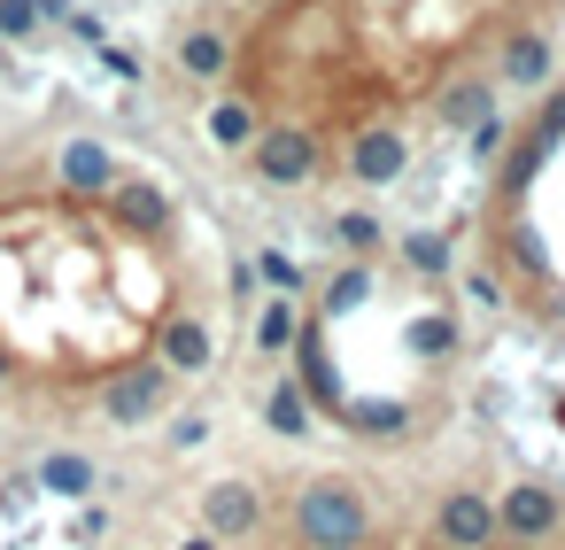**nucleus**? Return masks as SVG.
<instances>
[{
  "label": "nucleus",
  "mask_w": 565,
  "mask_h": 550,
  "mask_svg": "<svg viewBox=\"0 0 565 550\" xmlns=\"http://www.w3.org/2000/svg\"><path fill=\"white\" fill-rule=\"evenodd\" d=\"M194 310L217 295L171 179L102 133L0 148V403H102Z\"/></svg>",
  "instance_id": "f03ea898"
},
{
  "label": "nucleus",
  "mask_w": 565,
  "mask_h": 550,
  "mask_svg": "<svg viewBox=\"0 0 565 550\" xmlns=\"http://www.w3.org/2000/svg\"><path fill=\"white\" fill-rule=\"evenodd\" d=\"M40 488H55V496H94V457L47 449V457H40Z\"/></svg>",
  "instance_id": "9d476101"
},
{
  "label": "nucleus",
  "mask_w": 565,
  "mask_h": 550,
  "mask_svg": "<svg viewBox=\"0 0 565 550\" xmlns=\"http://www.w3.org/2000/svg\"><path fill=\"white\" fill-rule=\"evenodd\" d=\"M434 542H441V550H488V542H495V496H480V488H441V504H434Z\"/></svg>",
  "instance_id": "6e6552de"
},
{
  "label": "nucleus",
  "mask_w": 565,
  "mask_h": 550,
  "mask_svg": "<svg viewBox=\"0 0 565 550\" xmlns=\"http://www.w3.org/2000/svg\"><path fill=\"white\" fill-rule=\"evenodd\" d=\"M557 527H565V496H557V488H542V480H511V488L495 496V542H511V550H542Z\"/></svg>",
  "instance_id": "423d86ee"
},
{
  "label": "nucleus",
  "mask_w": 565,
  "mask_h": 550,
  "mask_svg": "<svg viewBox=\"0 0 565 550\" xmlns=\"http://www.w3.org/2000/svg\"><path fill=\"white\" fill-rule=\"evenodd\" d=\"M287 535L295 550H372L380 542V511L364 496V480L349 473H310L287 496Z\"/></svg>",
  "instance_id": "20e7f679"
},
{
  "label": "nucleus",
  "mask_w": 565,
  "mask_h": 550,
  "mask_svg": "<svg viewBox=\"0 0 565 550\" xmlns=\"http://www.w3.org/2000/svg\"><path fill=\"white\" fill-rule=\"evenodd\" d=\"M472 279L495 310L565 349V71L495 117V156L472 194Z\"/></svg>",
  "instance_id": "7ed1b4c3"
},
{
  "label": "nucleus",
  "mask_w": 565,
  "mask_h": 550,
  "mask_svg": "<svg viewBox=\"0 0 565 550\" xmlns=\"http://www.w3.org/2000/svg\"><path fill=\"white\" fill-rule=\"evenodd\" d=\"M202 527H210L217 542H248V535H264V488H248V480H217V488H202Z\"/></svg>",
  "instance_id": "1a4fd4ad"
},
{
  "label": "nucleus",
  "mask_w": 565,
  "mask_h": 550,
  "mask_svg": "<svg viewBox=\"0 0 565 550\" xmlns=\"http://www.w3.org/2000/svg\"><path fill=\"white\" fill-rule=\"evenodd\" d=\"M488 550H511V542H488Z\"/></svg>",
  "instance_id": "f8f14e48"
},
{
  "label": "nucleus",
  "mask_w": 565,
  "mask_h": 550,
  "mask_svg": "<svg viewBox=\"0 0 565 550\" xmlns=\"http://www.w3.org/2000/svg\"><path fill=\"white\" fill-rule=\"evenodd\" d=\"M179 388H186V380H171L163 364H140V372L109 380L94 411H102L109 426H148V419H163V411H171V395H179Z\"/></svg>",
  "instance_id": "0eeeda50"
},
{
  "label": "nucleus",
  "mask_w": 565,
  "mask_h": 550,
  "mask_svg": "<svg viewBox=\"0 0 565 550\" xmlns=\"http://www.w3.org/2000/svg\"><path fill=\"white\" fill-rule=\"evenodd\" d=\"M225 63H233V32H225L210 9L186 17V24L171 32V47H163V71H171L179 94H217V86H225Z\"/></svg>",
  "instance_id": "39448f33"
},
{
  "label": "nucleus",
  "mask_w": 565,
  "mask_h": 550,
  "mask_svg": "<svg viewBox=\"0 0 565 550\" xmlns=\"http://www.w3.org/2000/svg\"><path fill=\"white\" fill-rule=\"evenodd\" d=\"M233 32L225 86L295 133L326 187H387L418 133L495 125L557 63L565 0H210Z\"/></svg>",
  "instance_id": "f257e3e1"
},
{
  "label": "nucleus",
  "mask_w": 565,
  "mask_h": 550,
  "mask_svg": "<svg viewBox=\"0 0 565 550\" xmlns=\"http://www.w3.org/2000/svg\"><path fill=\"white\" fill-rule=\"evenodd\" d=\"M179 550H233V542H217V535H210V527H194V535H186V542H179Z\"/></svg>",
  "instance_id": "9b49d317"
}]
</instances>
